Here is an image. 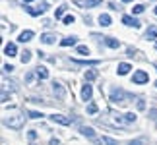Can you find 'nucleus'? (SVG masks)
<instances>
[{
	"label": "nucleus",
	"mask_w": 157,
	"mask_h": 145,
	"mask_svg": "<svg viewBox=\"0 0 157 145\" xmlns=\"http://www.w3.org/2000/svg\"><path fill=\"white\" fill-rule=\"evenodd\" d=\"M23 122H25V116L23 114H14V116H10V118H4V124L6 126H10V128H14V130H20Z\"/></svg>",
	"instance_id": "obj_1"
},
{
	"label": "nucleus",
	"mask_w": 157,
	"mask_h": 145,
	"mask_svg": "<svg viewBox=\"0 0 157 145\" xmlns=\"http://www.w3.org/2000/svg\"><path fill=\"white\" fill-rule=\"evenodd\" d=\"M132 81L138 83V85H142V83H147L149 81V76H147V72H144V70H138L134 72V77H132Z\"/></svg>",
	"instance_id": "obj_2"
},
{
	"label": "nucleus",
	"mask_w": 157,
	"mask_h": 145,
	"mask_svg": "<svg viewBox=\"0 0 157 145\" xmlns=\"http://www.w3.org/2000/svg\"><path fill=\"white\" fill-rule=\"evenodd\" d=\"M51 120L54 124H62V126H70L72 124V118L64 116V114H51Z\"/></svg>",
	"instance_id": "obj_3"
},
{
	"label": "nucleus",
	"mask_w": 157,
	"mask_h": 145,
	"mask_svg": "<svg viewBox=\"0 0 157 145\" xmlns=\"http://www.w3.org/2000/svg\"><path fill=\"white\" fill-rule=\"evenodd\" d=\"M122 23L124 25H128V27H134V29H140V25L142 23L136 20V17H132V16H124L122 17Z\"/></svg>",
	"instance_id": "obj_4"
},
{
	"label": "nucleus",
	"mask_w": 157,
	"mask_h": 145,
	"mask_svg": "<svg viewBox=\"0 0 157 145\" xmlns=\"http://www.w3.org/2000/svg\"><path fill=\"white\" fill-rule=\"evenodd\" d=\"M124 91L122 89H113V93H111V101L113 102H124Z\"/></svg>",
	"instance_id": "obj_5"
},
{
	"label": "nucleus",
	"mask_w": 157,
	"mask_h": 145,
	"mask_svg": "<svg viewBox=\"0 0 157 145\" xmlns=\"http://www.w3.org/2000/svg\"><path fill=\"white\" fill-rule=\"evenodd\" d=\"M52 91H54V95H56L58 99H64V97H66V91H64V87L60 85L58 81H54V83H52Z\"/></svg>",
	"instance_id": "obj_6"
},
{
	"label": "nucleus",
	"mask_w": 157,
	"mask_h": 145,
	"mask_svg": "<svg viewBox=\"0 0 157 145\" xmlns=\"http://www.w3.org/2000/svg\"><path fill=\"white\" fill-rule=\"evenodd\" d=\"M99 2H103V0H76V4L83 6V8H93V6H97Z\"/></svg>",
	"instance_id": "obj_7"
},
{
	"label": "nucleus",
	"mask_w": 157,
	"mask_h": 145,
	"mask_svg": "<svg viewBox=\"0 0 157 145\" xmlns=\"http://www.w3.org/2000/svg\"><path fill=\"white\" fill-rule=\"evenodd\" d=\"M91 95H93V89H91L89 83H86V85L82 87V99L83 101H89V99H91Z\"/></svg>",
	"instance_id": "obj_8"
},
{
	"label": "nucleus",
	"mask_w": 157,
	"mask_h": 145,
	"mask_svg": "<svg viewBox=\"0 0 157 145\" xmlns=\"http://www.w3.org/2000/svg\"><path fill=\"white\" fill-rule=\"evenodd\" d=\"M4 54H6V56H16V54H17V48H16V45L14 43H8V45H6L4 46Z\"/></svg>",
	"instance_id": "obj_9"
},
{
	"label": "nucleus",
	"mask_w": 157,
	"mask_h": 145,
	"mask_svg": "<svg viewBox=\"0 0 157 145\" xmlns=\"http://www.w3.org/2000/svg\"><path fill=\"white\" fill-rule=\"evenodd\" d=\"M35 74H37L39 80H47V77H49V70H47L45 66H37V68H35Z\"/></svg>",
	"instance_id": "obj_10"
},
{
	"label": "nucleus",
	"mask_w": 157,
	"mask_h": 145,
	"mask_svg": "<svg viewBox=\"0 0 157 145\" xmlns=\"http://www.w3.org/2000/svg\"><path fill=\"white\" fill-rule=\"evenodd\" d=\"M45 4L43 6H31V8H27V12H29V14H31V16H41V14H45Z\"/></svg>",
	"instance_id": "obj_11"
},
{
	"label": "nucleus",
	"mask_w": 157,
	"mask_h": 145,
	"mask_svg": "<svg viewBox=\"0 0 157 145\" xmlns=\"http://www.w3.org/2000/svg\"><path fill=\"white\" fill-rule=\"evenodd\" d=\"M80 132H82V136L89 137V139H95V132H93V128H89V126H82Z\"/></svg>",
	"instance_id": "obj_12"
},
{
	"label": "nucleus",
	"mask_w": 157,
	"mask_h": 145,
	"mask_svg": "<svg viewBox=\"0 0 157 145\" xmlns=\"http://www.w3.org/2000/svg\"><path fill=\"white\" fill-rule=\"evenodd\" d=\"M54 39H56V35H52V33H45V35H41V43H45V45H52V43H54Z\"/></svg>",
	"instance_id": "obj_13"
},
{
	"label": "nucleus",
	"mask_w": 157,
	"mask_h": 145,
	"mask_svg": "<svg viewBox=\"0 0 157 145\" xmlns=\"http://www.w3.org/2000/svg\"><path fill=\"white\" fill-rule=\"evenodd\" d=\"M99 25L101 27H109V25H111V16H109V14H101L99 16Z\"/></svg>",
	"instance_id": "obj_14"
},
{
	"label": "nucleus",
	"mask_w": 157,
	"mask_h": 145,
	"mask_svg": "<svg viewBox=\"0 0 157 145\" xmlns=\"http://www.w3.org/2000/svg\"><path fill=\"white\" fill-rule=\"evenodd\" d=\"M31 39H33V31H29V29L20 33V41H21V43H27V41H31Z\"/></svg>",
	"instance_id": "obj_15"
},
{
	"label": "nucleus",
	"mask_w": 157,
	"mask_h": 145,
	"mask_svg": "<svg viewBox=\"0 0 157 145\" xmlns=\"http://www.w3.org/2000/svg\"><path fill=\"white\" fill-rule=\"evenodd\" d=\"M130 70H132V68H130V64H118V68H117L118 76H126Z\"/></svg>",
	"instance_id": "obj_16"
},
{
	"label": "nucleus",
	"mask_w": 157,
	"mask_h": 145,
	"mask_svg": "<svg viewBox=\"0 0 157 145\" xmlns=\"http://www.w3.org/2000/svg\"><path fill=\"white\" fill-rule=\"evenodd\" d=\"M76 41H78V37H74V35H72V37L62 39V41H60V45H62V46H72V45H76Z\"/></svg>",
	"instance_id": "obj_17"
},
{
	"label": "nucleus",
	"mask_w": 157,
	"mask_h": 145,
	"mask_svg": "<svg viewBox=\"0 0 157 145\" xmlns=\"http://www.w3.org/2000/svg\"><path fill=\"white\" fill-rule=\"evenodd\" d=\"M105 43H107V46H111V48H118L120 46V43L117 39H113V37H105Z\"/></svg>",
	"instance_id": "obj_18"
},
{
	"label": "nucleus",
	"mask_w": 157,
	"mask_h": 145,
	"mask_svg": "<svg viewBox=\"0 0 157 145\" xmlns=\"http://www.w3.org/2000/svg\"><path fill=\"white\" fill-rule=\"evenodd\" d=\"M146 37H147V39H157V27H155V25H151V27L146 31Z\"/></svg>",
	"instance_id": "obj_19"
},
{
	"label": "nucleus",
	"mask_w": 157,
	"mask_h": 145,
	"mask_svg": "<svg viewBox=\"0 0 157 145\" xmlns=\"http://www.w3.org/2000/svg\"><path fill=\"white\" fill-rule=\"evenodd\" d=\"M83 77H86V81H93L95 77H97V72H95V70H89V72L83 74Z\"/></svg>",
	"instance_id": "obj_20"
},
{
	"label": "nucleus",
	"mask_w": 157,
	"mask_h": 145,
	"mask_svg": "<svg viewBox=\"0 0 157 145\" xmlns=\"http://www.w3.org/2000/svg\"><path fill=\"white\" fill-rule=\"evenodd\" d=\"M29 60H31V52H29V50H23V52H21V62L27 64Z\"/></svg>",
	"instance_id": "obj_21"
},
{
	"label": "nucleus",
	"mask_w": 157,
	"mask_h": 145,
	"mask_svg": "<svg viewBox=\"0 0 157 145\" xmlns=\"http://www.w3.org/2000/svg\"><path fill=\"white\" fill-rule=\"evenodd\" d=\"M64 12H66V6L62 4L60 8H56V12H54V17H56V20H58V17H62V16H64Z\"/></svg>",
	"instance_id": "obj_22"
},
{
	"label": "nucleus",
	"mask_w": 157,
	"mask_h": 145,
	"mask_svg": "<svg viewBox=\"0 0 157 145\" xmlns=\"http://www.w3.org/2000/svg\"><path fill=\"white\" fill-rule=\"evenodd\" d=\"M124 122H136V114L134 112H126L124 114Z\"/></svg>",
	"instance_id": "obj_23"
},
{
	"label": "nucleus",
	"mask_w": 157,
	"mask_h": 145,
	"mask_svg": "<svg viewBox=\"0 0 157 145\" xmlns=\"http://www.w3.org/2000/svg\"><path fill=\"white\" fill-rule=\"evenodd\" d=\"M101 143H103V145H117V141H114V139H111V137H107V136H103V139H101Z\"/></svg>",
	"instance_id": "obj_24"
},
{
	"label": "nucleus",
	"mask_w": 157,
	"mask_h": 145,
	"mask_svg": "<svg viewBox=\"0 0 157 145\" xmlns=\"http://www.w3.org/2000/svg\"><path fill=\"white\" fill-rule=\"evenodd\" d=\"M27 116L31 118V120H39L41 116H43V114H41V112H35V110H31V112H27Z\"/></svg>",
	"instance_id": "obj_25"
},
{
	"label": "nucleus",
	"mask_w": 157,
	"mask_h": 145,
	"mask_svg": "<svg viewBox=\"0 0 157 145\" xmlns=\"http://www.w3.org/2000/svg\"><path fill=\"white\" fill-rule=\"evenodd\" d=\"M74 21H76L74 16H64V25H72Z\"/></svg>",
	"instance_id": "obj_26"
},
{
	"label": "nucleus",
	"mask_w": 157,
	"mask_h": 145,
	"mask_svg": "<svg viewBox=\"0 0 157 145\" xmlns=\"http://www.w3.org/2000/svg\"><path fill=\"white\" fill-rule=\"evenodd\" d=\"M87 112L95 114V112H97V105H95V102H89V105H87Z\"/></svg>",
	"instance_id": "obj_27"
},
{
	"label": "nucleus",
	"mask_w": 157,
	"mask_h": 145,
	"mask_svg": "<svg viewBox=\"0 0 157 145\" xmlns=\"http://www.w3.org/2000/svg\"><path fill=\"white\" fill-rule=\"evenodd\" d=\"M78 52H80V54H86V56H87V54H89V48H87L86 45H80V46H78Z\"/></svg>",
	"instance_id": "obj_28"
},
{
	"label": "nucleus",
	"mask_w": 157,
	"mask_h": 145,
	"mask_svg": "<svg viewBox=\"0 0 157 145\" xmlns=\"http://www.w3.org/2000/svg\"><path fill=\"white\" fill-rule=\"evenodd\" d=\"M132 12H134V14H142V12H144V6L142 4H136L134 8H132Z\"/></svg>",
	"instance_id": "obj_29"
},
{
	"label": "nucleus",
	"mask_w": 157,
	"mask_h": 145,
	"mask_svg": "<svg viewBox=\"0 0 157 145\" xmlns=\"http://www.w3.org/2000/svg\"><path fill=\"white\" fill-rule=\"evenodd\" d=\"M27 137H29V139H35V137H37V132H35V130H29V134H27Z\"/></svg>",
	"instance_id": "obj_30"
},
{
	"label": "nucleus",
	"mask_w": 157,
	"mask_h": 145,
	"mask_svg": "<svg viewBox=\"0 0 157 145\" xmlns=\"http://www.w3.org/2000/svg\"><path fill=\"white\" fill-rule=\"evenodd\" d=\"M138 108L144 110V108H146V102H144V101H138Z\"/></svg>",
	"instance_id": "obj_31"
},
{
	"label": "nucleus",
	"mask_w": 157,
	"mask_h": 145,
	"mask_svg": "<svg viewBox=\"0 0 157 145\" xmlns=\"http://www.w3.org/2000/svg\"><path fill=\"white\" fill-rule=\"evenodd\" d=\"M14 70V66H10V64H4V72H12Z\"/></svg>",
	"instance_id": "obj_32"
},
{
	"label": "nucleus",
	"mask_w": 157,
	"mask_h": 145,
	"mask_svg": "<svg viewBox=\"0 0 157 145\" xmlns=\"http://www.w3.org/2000/svg\"><path fill=\"white\" fill-rule=\"evenodd\" d=\"M130 145H142V141H140V139H138V141H132Z\"/></svg>",
	"instance_id": "obj_33"
},
{
	"label": "nucleus",
	"mask_w": 157,
	"mask_h": 145,
	"mask_svg": "<svg viewBox=\"0 0 157 145\" xmlns=\"http://www.w3.org/2000/svg\"><path fill=\"white\" fill-rule=\"evenodd\" d=\"M51 145H58V139H51Z\"/></svg>",
	"instance_id": "obj_34"
},
{
	"label": "nucleus",
	"mask_w": 157,
	"mask_h": 145,
	"mask_svg": "<svg viewBox=\"0 0 157 145\" xmlns=\"http://www.w3.org/2000/svg\"><path fill=\"white\" fill-rule=\"evenodd\" d=\"M122 2H134V0H122Z\"/></svg>",
	"instance_id": "obj_35"
},
{
	"label": "nucleus",
	"mask_w": 157,
	"mask_h": 145,
	"mask_svg": "<svg viewBox=\"0 0 157 145\" xmlns=\"http://www.w3.org/2000/svg\"><path fill=\"white\" fill-rule=\"evenodd\" d=\"M23 2H33V0H23Z\"/></svg>",
	"instance_id": "obj_36"
},
{
	"label": "nucleus",
	"mask_w": 157,
	"mask_h": 145,
	"mask_svg": "<svg viewBox=\"0 0 157 145\" xmlns=\"http://www.w3.org/2000/svg\"><path fill=\"white\" fill-rule=\"evenodd\" d=\"M155 14H157V6H155Z\"/></svg>",
	"instance_id": "obj_37"
},
{
	"label": "nucleus",
	"mask_w": 157,
	"mask_h": 145,
	"mask_svg": "<svg viewBox=\"0 0 157 145\" xmlns=\"http://www.w3.org/2000/svg\"><path fill=\"white\" fill-rule=\"evenodd\" d=\"M155 85H157V81H155Z\"/></svg>",
	"instance_id": "obj_38"
},
{
	"label": "nucleus",
	"mask_w": 157,
	"mask_h": 145,
	"mask_svg": "<svg viewBox=\"0 0 157 145\" xmlns=\"http://www.w3.org/2000/svg\"><path fill=\"white\" fill-rule=\"evenodd\" d=\"M155 46H157V45H155Z\"/></svg>",
	"instance_id": "obj_39"
}]
</instances>
